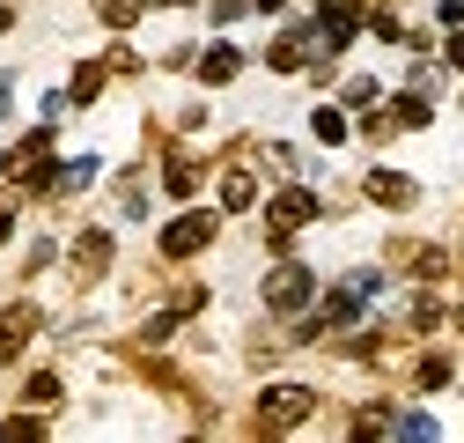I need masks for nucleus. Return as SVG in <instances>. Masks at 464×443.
Segmentation results:
<instances>
[{
	"mask_svg": "<svg viewBox=\"0 0 464 443\" xmlns=\"http://www.w3.org/2000/svg\"><path fill=\"white\" fill-rule=\"evenodd\" d=\"M8 443H44V428H37V421H15V428H8Z\"/></svg>",
	"mask_w": 464,
	"mask_h": 443,
	"instance_id": "nucleus-16",
	"label": "nucleus"
},
{
	"mask_svg": "<svg viewBox=\"0 0 464 443\" xmlns=\"http://www.w3.org/2000/svg\"><path fill=\"white\" fill-rule=\"evenodd\" d=\"M162 8H192V0H162Z\"/></svg>",
	"mask_w": 464,
	"mask_h": 443,
	"instance_id": "nucleus-19",
	"label": "nucleus"
},
{
	"mask_svg": "<svg viewBox=\"0 0 464 443\" xmlns=\"http://www.w3.org/2000/svg\"><path fill=\"white\" fill-rule=\"evenodd\" d=\"M52 399H60V377H52V369L30 377V407H52Z\"/></svg>",
	"mask_w": 464,
	"mask_h": 443,
	"instance_id": "nucleus-13",
	"label": "nucleus"
},
{
	"mask_svg": "<svg viewBox=\"0 0 464 443\" xmlns=\"http://www.w3.org/2000/svg\"><path fill=\"white\" fill-rule=\"evenodd\" d=\"M214 244V214H178V222H169V230H162V259H192V251H207Z\"/></svg>",
	"mask_w": 464,
	"mask_h": 443,
	"instance_id": "nucleus-2",
	"label": "nucleus"
},
{
	"mask_svg": "<svg viewBox=\"0 0 464 443\" xmlns=\"http://www.w3.org/2000/svg\"><path fill=\"white\" fill-rule=\"evenodd\" d=\"M258 8H280V0H258Z\"/></svg>",
	"mask_w": 464,
	"mask_h": 443,
	"instance_id": "nucleus-20",
	"label": "nucleus"
},
{
	"mask_svg": "<svg viewBox=\"0 0 464 443\" xmlns=\"http://www.w3.org/2000/svg\"><path fill=\"white\" fill-rule=\"evenodd\" d=\"M398 126H428V103L420 96H398Z\"/></svg>",
	"mask_w": 464,
	"mask_h": 443,
	"instance_id": "nucleus-15",
	"label": "nucleus"
},
{
	"mask_svg": "<svg viewBox=\"0 0 464 443\" xmlns=\"http://www.w3.org/2000/svg\"><path fill=\"white\" fill-rule=\"evenodd\" d=\"M310 296H317V273H310V266H280L273 281H266V303H273V310H303Z\"/></svg>",
	"mask_w": 464,
	"mask_h": 443,
	"instance_id": "nucleus-3",
	"label": "nucleus"
},
{
	"mask_svg": "<svg viewBox=\"0 0 464 443\" xmlns=\"http://www.w3.org/2000/svg\"><path fill=\"white\" fill-rule=\"evenodd\" d=\"M398 436H405V443H435V421H428V414H405Z\"/></svg>",
	"mask_w": 464,
	"mask_h": 443,
	"instance_id": "nucleus-14",
	"label": "nucleus"
},
{
	"mask_svg": "<svg viewBox=\"0 0 464 443\" xmlns=\"http://www.w3.org/2000/svg\"><path fill=\"white\" fill-rule=\"evenodd\" d=\"M310 126H317V141H346V119H339V111H332V103L317 111V119H310Z\"/></svg>",
	"mask_w": 464,
	"mask_h": 443,
	"instance_id": "nucleus-11",
	"label": "nucleus"
},
{
	"mask_svg": "<svg viewBox=\"0 0 464 443\" xmlns=\"http://www.w3.org/2000/svg\"><path fill=\"white\" fill-rule=\"evenodd\" d=\"M162 185L178 192V200H192V192H199V171H192V162H169V171H162Z\"/></svg>",
	"mask_w": 464,
	"mask_h": 443,
	"instance_id": "nucleus-9",
	"label": "nucleus"
},
{
	"mask_svg": "<svg viewBox=\"0 0 464 443\" xmlns=\"http://www.w3.org/2000/svg\"><path fill=\"white\" fill-rule=\"evenodd\" d=\"M303 222H317V192L295 185V192H280V200H273V230H303Z\"/></svg>",
	"mask_w": 464,
	"mask_h": 443,
	"instance_id": "nucleus-5",
	"label": "nucleus"
},
{
	"mask_svg": "<svg viewBox=\"0 0 464 443\" xmlns=\"http://www.w3.org/2000/svg\"><path fill=\"white\" fill-rule=\"evenodd\" d=\"M74 259H82V266H89V273H96V266H103V259H111V237H82V251H74Z\"/></svg>",
	"mask_w": 464,
	"mask_h": 443,
	"instance_id": "nucleus-12",
	"label": "nucleus"
},
{
	"mask_svg": "<svg viewBox=\"0 0 464 443\" xmlns=\"http://www.w3.org/2000/svg\"><path fill=\"white\" fill-rule=\"evenodd\" d=\"M251 200H258L251 171H228V178H221V207H251Z\"/></svg>",
	"mask_w": 464,
	"mask_h": 443,
	"instance_id": "nucleus-8",
	"label": "nucleus"
},
{
	"mask_svg": "<svg viewBox=\"0 0 464 443\" xmlns=\"http://www.w3.org/2000/svg\"><path fill=\"white\" fill-rule=\"evenodd\" d=\"M96 89H103V67H82V74H74V89H67V103H89Z\"/></svg>",
	"mask_w": 464,
	"mask_h": 443,
	"instance_id": "nucleus-10",
	"label": "nucleus"
},
{
	"mask_svg": "<svg viewBox=\"0 0 464 443\" xmlns=\"http://www.w3.org/2000/svg\"><path fill=\"white\" fill-rule=\"evenodd\" d=\"M354 30H362V8H354V0H324V8H317V44H324V52H339Z\"/></svg>",
	"mask_w": 464,
	"mask_h": 443,
	"instance_id": "nucleus-4",
	"label": "nucleus"
},
{
	"mask_svg": "<svg viewBox=\"0 0 464 443\" xmlns=\"http://www.w3.org/2000/svg\"><path fill=\"white\" fill-rule=\"evenodd\" d=\"M369 200H383V207H413V178H398V171H369Z\"/></svg>",
	"mask_w": 464,
	"mask_h": 443,
	"instance_id": "nucleus-6",
	"label": "nucleus"
},
{
	"mask_svg": "<svg viewBox=\"0 0 464 443\" xmlns=\"http://www.w3.org/2000/svg\"><path fill=\"white\" fill-rule=\"evenodd\" d=\"M0 443H8V428H0Z\"/></svg>",
	"mask_w": 464,
	"mask_h": 443,
	"instance_id": "nucleus-21",
	"label": "nucleus"
},
{
	"mask_svg": "<svg viewBox=\"0 0 464 443\" xmlns=\"http://www.w3.org/2000/svg\"><path fill=\"white\" fill-rule=\"evenodd\" d=\"M244 60H237V52H228V44H214L207 52V60H199V82H228V74H237Z\"/></svg>",
	"mask_w": 464,
	"mask_h": 443,
	"instance_id": "nucleus-7",
	"label": "nucleus"
},
{
	"mask_svg": "<svg viewBox=\"0 0 464 443\" xmlns=\"http://www.w3.org/2000/svg\"><path fill=\"white\" fill-rule=\"evenodd\" d=\"M8 96H15V74H0V111H8Z\"/></svg>",
	"mask_w": 464,
	"mask_h": 443,
	"instance_id": "nucleus-17",
	"label": "nucleus"
},
{
	"mask_svg": "<svg viewBox=\"0 0 464 443\" xmlns=\"http://www.w3.org/2000/svg\"><path fill=\"white\" fill-rule=\"evenodd\" d=\"M317 414V392L310 384H273V392L258 399V421L266 428H295V421H310Z\"/></svg>",
	"mask_w": 464,
	"mask_h": 443,
	"instance_id": "nucleus-1",
	"label": "nucleus"
},
{
	"mask_svg": "<svg viewBox=\"0 0 464 443\" xmlns=\"http://www.w3.org/2000/svg\"><path fill=\"white\" fill-rule=\"evenodd\" d=\"M450 60H457V67H464V30H457V37H450Z\"/></svg>",
	"mask_w": 464,
	"mask_h": 443,
	"instance_id": "nucleus-18",
	"label": "nucleus"
}]
</instances>
